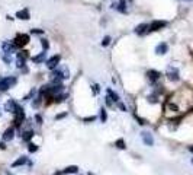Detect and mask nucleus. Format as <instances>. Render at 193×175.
Instances as JSON below:
<instances>
[{"label": "nucleus", "mask_w": 193, "mask_h": 175, "mask_svg": "<svg viewBox=\"0 0 193 175\" xmlns=\"http://www.w3.org/2000/svg\"><path fill=\"white\" fill-rule=\"evenodd\" d=\"M16 85V77L10 76V77H5V79H0V92H5L9 88H12Z\"/></svg>", "instance_id": "1"}, {"label": "nucleus", "mask_w": 193, "mask_h": 175, "mask_svg": "<svg viewBox=\"0 0 193 175\" xmlns=\"http://www.w3.org/2000/svg\"><path fill=\"white\" fill-rule=\"evenodd\" d=\"M13 114H15V124L19 127L20 124H22V121L25 120V111H23V108H20L19 105H18Z\"/></svg>", "instance_id": "2"}, {"label": "nucleus", "mask_w": 193, "mask_h": 175, "mask_svg": "<svg viewBox=\"0 0 193 175\" xmlns=\"http://www.w3.org/2000/svg\"><path fill=\"white\" fill-rule=\"evenodd\" d=\"M28 42H29V35H26V34H19V35H16V38H15V44L18 45V48L25 47Z\"/></svg>", "instance_id": "3"}, {"label": "nucleus", "mask_w": 193, "mask_h": 175, "mask_svg": "<svg viewBox=\"0 0 193 175\" xmlns=\"http://www.w3.org/2000/svg\"><path fill=\"white\" fill-rule=\"evenodd\" d=\"M61 60V57L57 54V55H52L51 59H48L47 60V67L49 69V70H54V69H57L58 67V63H60Z\"/></svg>", "instance_id": "4"}, {"label": "nucleus", "mask_w": 193, "mask_h": 175, "mask_svg": "<svg viewBox=\"0 0 193 175\" xmlns=\"http://www.w3.org/2000/svg\"><path fill=\"white\" fill-rule=\"evenodd\" d=\"M26 59H28V53L26 51H20L16 57V66L19 69L25 67V63H26Z\"/></svg>", "instance_id": "5"}, {"label": "nucleus", "mask_w": 193, "mask_h": 175, "mask_svg": "<svg viewBox=\"0 0 193 175\" xmlns=\"http://www.w3.org/2000/svg\"><path fill=\"white\" fill-rule=\"evenodd\" d=\"M16 48H18V45L15 44V41L13 42H9V41H5L3 42V51L7 54H12L16 51Z\"/></svg>", "instance_id": "6"}, {"label": "nucleus", "mask_w": 193, "mask_h": 175, "mask_svg": "<svg viewBox=\"0 0 193 175\" xmlns=\"http://www.w3.org/2000/svg\"><path fill=\"white\" fill-rule=\"evenodd\" d=\"M167 27V22L166 20H154L150 23V31H160L161 28Z\"/></svg>", "instance_id": "7"}, {"label": "nucleus", "mask_w": 193, "mask_h": 175, "mask_svg": "<svg viewBox=\"0 0 193 175\" xmlns=\"http://www.w3.org/2000/svg\"><path fill=\"white\" fill-rule=\"evenodd\" d=\"M141 137H142V140L145 143L147 146H153L154 145V137L151 133H148V131H142L141 133Z\"/></svg>", "instance_id": "8"}, {"label": "nucleus", "mask_w": 193, "mask_h": 175, "mask_svg": "<svg viewBox=\"0 0 193 175\" xmlns=\"http://www.w3.org/2000/svg\"><path fill=\"white\" fill-rule=\"evenodd\" d=\"M147 32H150V25L148 23H141L135 28V34L138 35H145Z\"/></svg>", "instance_id": "9"}, {"label": "nucleus", "mask_w": 193, "mask_h": 175, "mask_svg": "<svg viewBox=\"0 0 193 175\" xmlns=\"http://www.w3.org/2000/svg\"><path fill=\"white\" fill-rule=\"evenodd\" d=\"M167 79L168 80H173V82H176V80H179L180 77H179V72H177V69H168V72H167Z\"/></svg>", "instance_id": "10"}, {"label": "nucleus", "mask_w": 193, "mask_h": 175, "mask_svg": "<svg viewBox=\"0 0 193 175\" xmlns=\"http://www.w3.org/2000/svg\"><path fill=\"white\" fill-rule=\"evenodd\" d=\"M160 72H157V70H148L147 72V77H148V80L150 82H157L160 79Z\"/></svg>", "instance_id": "11"}, {"label": "nucleus", "mask_w": 193, "mask_h": 175, "mask_svg": "<svg viewBox=\"0 0 193 175\" xmlns=\"http://www.w3.org/2000/svg\"><path fill=\"white\" fill-rule=\"evenodd\" d=\"M167 51H168V45H167L166 42H161V44H158L155 47V54L157 55H164Z\"/></svg>", "instance_id": "12"}, {"label": "nucleus", "mask_w": 193, "mask_h": 175, "mask_svg": "<svg viewBox=\"0 0 193 175\" xmlns=\"http://www.w3.org/2000/svg\"><path fill=\"white\" fill-rule=\"evenodd\" d=\"M13 137H15V128H13V127H9L6 131L3 133V140H5V141L12 140Z\"/></svg>", "instance_id": "13"}, {"label": "nucleus", "mask_w": 193, "mask_h": 175, "mask_svg": "<svg viewBox=\"0 0 193 175\" xmlns=\"http://www.w3.org/2000/svg\"><path fill=\"white\" fill-rule=\"evenodd\" d=\"M16 107H18V104H16L13 99H9V101L6 102V105H5V111H7V112H15Z\"/></svg>", "instance_id": "14"}, {"label": "nucleus", "mask_w": 193, "mask_h": 175, "mask_svg": "<svg viewBox=\"0 0 193 175\" xmlns=\"http://www.w3.org/2000/svg\"><path fill=\"white\" fill-rule=\"evenodd\" d=\"M16 18H19V19H23V20H28V19H29V12H28V9L19 10V12L16 13Z\"/></svg>", "instance_id": "15"}, {"label": "nucleus", "mask_w": 193, "mask_h": 175, "mask_svg": "<svg viewBox=\"0 0 193 175\" xmlns=\"http://www.w3.org/2000/svg\"><path fill=\"white\" fill-rule=\"evenodd\" d=\"M26 162H28L26 156H20L19 159H16V161L12 163V166H13V168H16V166H20V165H25Z\"/></svg>", "instance_id": "16"}, {"label": "nucleus", "mask_w": 193, "mask_h": 175, "mask_svg": "<svg viewBox=\"0 0 193 175\" xmlns=\"http://www.w3.org/2000/svg\"><path fill=\"white\" fill-rule=\"evenodd\" d=\"M45 57H47V53L44 51V53L35 55V57L32 59V61H33V63H42V61H45Z\"/></svg>", "instance_id": "17"}, {"label": "nucleus", "mask_w": 193, "mask_h": 175, "mask_svg": "<svg viewBox=\"0 0 193 175\" xmlns=\"http://www.w3.org/2000/svg\"><path fill=\"white\" fill-rule=\"evenodd\" d=\"M33 134H35V133H33L32 130H28V131H25L23 134H20V136H22V140L23 141H29L33 137Z\"/></svg>", "instance_id": "18"}, {"label": "nucleus", "mask_w": 193, "mask_h": 175, "mask_svg": "<svg viewBox=\"0 0 193 175\" xmlns=\"http://www.w3.org/2000/svg\"><path fill=\"white\" fill-rule=\"evenodd\" d=\"M77 171H79V168H77L76 165H71V166H67V168L64 169L63 172H60V174H76Z\"/></svg>", "instance_id": "19"}, {"label": "nucleus", "mask_w": 193, "mask_h": 175, "mask_svg": "<svg viewBox=\"0 0 193 175\" xmlns=\"http://www.w3.org/2000/svg\"><path fill=\"white\" fill-rule=\"evenodd\" d=\"M107 95L110 96V99H112L113 102H119V95L118 94H115L112 89H107Z\"/></svg>", "instance_id": "20"}, {"label": "nucleus", "mask_w": 193, "mask_h": 175, "mask_svg": "<svg viewBox=\"0 0 193 175\" xmlns=\"http://www.w3.org/2000/svg\"><path fill=\"white\" fill-rule=\"evenodd\" d=\"M115 146L119 149H125L127 146H125V141H124V139H118V140L115 141Z\"/></svg>", "instance_id": "21"}, {"label": "nucleus", "mask_w": 193, "mask_h": 175, "mask_svg": "<svg viewBox=\"0 0 193 175\" xmlns=\"http://www.w3.org/2000/svg\"><path fill=\"white\" fill-rule=\"evenodd\" d=\"M100 120H102V123H106V120H107V114H106V109L105 108L100 109Z\"/></svg>", "instance_id": "22"}, {"label": "nucleus", "mask_w": 193, "mask_h": 175, "mask_svg": "<svg viewBox=\"0 0 193 175\" xmlns=\"http://www.w3.org/2000/svg\"><path fill=\"white\" fill-rule=\"evenodd\" d=\"M41 101H42V95H39V96L36 98V101L32 102V107L33 108H38V107H39V104H41Z\"/></svg>", "instance_id": "23"}, {"label": "nucleus", "mask_w": 193, "mask_h": 175, "mask_svg": "<svg viewBox=\"0 0 193 175\" xmlns=\"http://www.w3.org/2000/svg\"><path fill=\"white\" fill-rule=\"evenodd\" d=\"M28 150L32 153V152H36L38 150V146L36 145H33V143H29V146H28Z\"/></svg>", "instance_id": "24"}, {"label": "nucleus", "mask_w": 193, "mask_h": 175, "mask_svg": "<svg viewBox=\"0 0 193 175\" xmlns=\"http://www.w3.org/2000/svg\"><path fill=\"white\" fill-rule=\"evenodd\" d=\"M109 42H110V37H105V38L102 40V45L106 47V45H109Z\"/></svg>", "instance_id": "25"}, {"label": "nucleus", "mask_w": 193, "mask_h": 175, "mask_svg": "<svg viewBox=\"0 0 193 175\" xmlns=\"http://www.w3.org/2000/svg\"><path fill=\"white\" fill-rule=\"evenodd\" d=\"M41 44H42L44 50H48V48H49V42H48L47 40H41Z\"/></svg>", "instance_id": "26"}, {"label": "nucleus", "mask_w": 193, "mask_h": 175, "mask_svg": "<svg viewBox=\"0 0 193 175\" xmlns=\"http://www.w3.org/2000/svg\"><path fill=\"white\" fill-rule=\"evenodd\" d=\"M148 102H151V104H155V102H157V98H155V96H148Z\"/></svg>", "instance_id": "27"}, {"label": "nucleus", "mask_w": 193, "mask_h": 175, "mask_svg": "<svg viewBox=\"0 0 193 175\" xmlns=\"http://www.w3.org/2000/svg\"><path fill=\"white\" fill-rule=\"evenodd\" d=\"M94 120H96V117H93V115H92V117H87V118H84V121H86V123L94 121Z\"/></svg>", "instance_id": "28"}, {"label": "nucleus", "mask_w": 193, "mask_h": 175, "mask_svg": "<svg viewBox=\"0 0 193 175\" xmlns=\"http://www.w3.org/2000/svg\"><path fill=\"white\" fill-rule=\"evenodd\" d=\"M31 32H32V34H44V31H42V29H32Z\"/></svg>", "instance_id": "29"}, {"label": "nucleus", "mask_w": 193, "mask_h": 175, "mask_svg": "<svg viewBox=\"0 0 193 175\" xmlns=\"http://www.w3.org/2000/svg\"><path fill=\"white\" fill-rule=\"evenodd\" d=\"M66 115H67V112H64V114H60V115H57V117H55V120H61V118H64Z\"/></svg>", "instance_id": "30"}, {"label": "nucleus", "mask_w": 193, "mask_h": 175, "mask_svg": "<svg viewBox=\"0 0 193 175\" xmlns=\"http://www.w3.org/2000/svg\"><path fill=\"white\" fill-rule=\"evenodd\" d=\"M35 118H36V121H38V124H42V118H41V115H36Z\"/></svg>", "instance_id": "31"}, {"label": "nucleus", "mask_w": 193, "mask_h": 175, "mask_svg": "<svg viewBox=\"0 0 193 175\" xmlns=\"http://www.w3.org/2000/svg\"><path fill=\"white\" fill-rule=\"evenodd\" d=\"M93 91H94V94H99V86H97V85H94V86H93Z\"/></svg>", "instance_id": "32"}, {"label": "nucleus", "mask_w": 193, "mask_h": 175, "mask_svg": "<svg viewBox=\"0 0 193 175\" xmlns=\"http://www.w3.org/2000/svg\"><path fill=\"white\" fill-rule=\"evenodd\" d=\"M119 108L122 109V111H125V105H124V104H119Z\"/></svg>", "instance_id": "33"}, {"label": "nucleus", "mask_w": 193, "mask_h": 175, "mask_svg": "<svg viewBox=\"0 0 193 175\" xmlns=\"http://www.w3.org/2000/svg\"><path fill=\"white\" fill-rule=\"evenodd\" d=\"M0 149H6V146H5V143H0Z\"/></svg>", "instance_id": "34"}, {"label": "nucleus", "mask_w": 193, "mask_h": 175, "mask_svg": "<svg viewBox=\"0 0 193 175\" xmlns=\"http://www.w3.org/2000/svg\"><path fill=\"white\" fill-rule=\"evenodd\" d=\"M89 175H94V174H92V172H90V174H89Z\"/></svg>", "instance_id": "35"}, {"label": "nucleus", "mask_w": 193, "mask_h": 175, "mask_svg": "<svg viewBox=\"0 0 193 175\" xmlns=\"http://www.w3.org/2000/svg\"><path fill=\"white\" fill-rule=\"evenodd\" d=\"M192 163H193V159H192Z\"/></svg>", "instance_id": "36"}]
</instances>
